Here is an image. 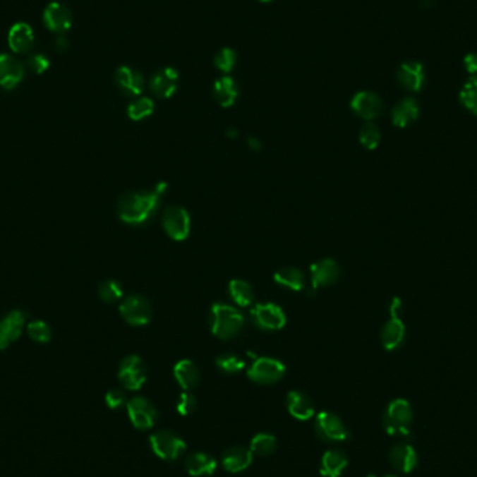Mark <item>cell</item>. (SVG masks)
<instances>
[{"label":"cell","instance_id":"43","mask_svg":"<svg viewBox=\"0 0 477 477\" xmlns=\"http://www.w3.org/2000/svg\"><path fill=\"white\" fill-rule=\"evenodd\" d=\"M464 64L468 73L471 74H477V54H469L465 56Z\"/></svg>","mask_w":477,"mask_h":477},{"label":"cell","instance_id":"13","mask_svg":"<svg viewBox=\"0 0 477 477\" xmlns=\"http://www.w3.org/2000/svg\"><path fill=\"white\" fill-rule=\"evenodd\" d=\"M341 275V268L338 262L332 258H324L310 265V278H311V295L320 289L330 285H334Z\"/></svg>","mask_w":477,"mask_h":477},{"label":"cell","instance_id":"34","mask_svg":"<svg viewBox=\"0 0 477 477\" xmlns=\"http://www.w3.org/2000/svg\"><path fill=\"white\" fill-rule=\"evenodd\" d=\"M459 101L466 111L477 116V77H471L459 92Z\"/></svg>","mask_w":477,"mask_h":477},{"label":"cell","instance_id":"25","mask_svg":"<svg viewBox=\"0 0 477 477\" xmlns=\"http://www.w3.org/2000/svg\"><path fill=\"white\" fill-rule=\"evenodd\" d=\"M349 465V458L344 449L331 448L328 449L320 464V472L324 477H339Z\"/></svg>","mask_w":477,"mask_h":477},{"label":"cell","instance_id":"27","mask_svg":"<svg viewBox=\"0 0 477 477\" xmlns=\"http://www.w3.org/2000/svg\"><path fill=\"white\" fill-rule=\"evenodd\" d=\"M174 375L183 391H191L200 384V370L197 364L188 358L179 360L174 367Z\"/></svg>","mask_w":477,"mask_h":477},{"label":"cell","instance_id":"7","mask_svg":"<svg viewBox=\"0 0 477 477\" xmlns=\"http://www.w3.org/2000/svg\"><path fill=\"white\" fill-rule=\"evenodd\" d=\"M250 317L253 324L262 331H279L286 325V314L275 303L254 304Z\"/></svg>","mask_w":477,"mask_h":477},{"label":"cell","instance_id":"14","mask_svg":"<svg viewBox=\"0 0 477 477\" xmlns=\"http://www.w3.org/2000/svg\"><path fill=\"white\" fill-rule=\"evenodd\" d=\"M42 20L51 32L61 35L71 28L73 14L66 4L60 1H51L44 10Z\"/></svg>","mask_w":477,"mask_h":477},{"label":"cell","instance_id":"17","mask_svg":"<svg viewBox=\"0 0 477 477\" xmlns=\"http://www.w3.org/2000/svg\"><path fill=\"white\" fill-rule=\"evenodd\" d=\"M25 77L24 66L8 54H0V88L14 90Z\"/></svg>","mask_w":477,"mask_h":477},{"label":"cell","instance_id":"15","mask_svg":"<svg viewBox=\"0 0 477 477\" xmlns=\"http://www.w3.org/2000/svg\"><path fill=\"white\" fill-rule=\"evenodd\" d=\"M352 111L358 118L366 121L378 119L384 112V104L381 98L370 91H360L351 101Z\"/></svg>","mask_w":477,"mask_h":477},{"label":"cell","instance_id":"31","mask_svg":"<svg viewBox=\"0 0 477 477\" xmlns=\"http://www.w3.org/2000/svg\"><path fill=\"white\" fill-rule=\"evenodd\" d=\"M229 296L234 300V303L238 307H247L251 306L254 301V291L251 285L240 278H235L229 282L228 286Z\"/></svg>","mask_w":477,"mask_h":477},{"label":"cell","instance_id":"46","mask_svg":"<svg viewBox=\"0 0 477 477\" xmlns=\"http://www.w3.org/2000/svg\"><path fill=\"white\" fill-rule=\"evenodd\" d=\"M227 135H228L229 138H236V137L238 135V133L236 131V130L231 128V130H228V131H227Z\"/></svg>","mask_w":477,"mask_h":477},{"label":"cell","instance_id":"33","mask_svg":"<svg viewBox=\"0 0 477 477\" xmlns=\"http://www.w3.org/2000/svg\"><path fill=\"white\" fill-rule=\"evenodd\" d=\"M154 111H155L154 101L148 97H140L128 105L127 115L134 121H141V120L152 116Z\"/></svg>","mask_w":477,"mask_h":477},{"label":"cell","instance_id":"44","mask_svg":"<svg viewBox=\"0 0 477 477\" xmlns=\"http://www.w3.org/2000/svg\"><path fill=\"white\" fill-rule=\"evenodd\" d=\"M68 47H70V41L66 37H63V34L59 35L58 40H56V44H55V49L61 54V52H66L68 49Z\"/></svg>","mask_w":477,"mask_h":477},{"label":"cell","instance_id":"8","mask_svg":"<svg viewBox=\"0 0 477 477\" xmlns=\"http://www.w3.org/2000/svg\"><path fill=\"white\" fill-rule=\"evenodd\" d=\"M285 373H286V367L281 360L264 356V358H254L253 364L247 370V377L257 384L270 385L284 378Z\"/></svg>","mask_w":477,"mask_h":477},{"label":"cell","instance_id":"38","mask_svg":"<svg viewBox=\"0 0 477 477\" xmlns=\"http://www.w3.org/2000/svg\"><path fill=\"white\" fill-rule=\"evenodd\" d=\"M238 61V55L234 49L231 48H224L221 49L214 59V64L218 70H221L222 73H231Z\"/></svg>","mask_w":477,"mask_h":477},{"label":"cell","instance_id":"2","mask_svg":"<svg viewBox=\"0 0 477 477\" xmlns=\"http://www.w3.org/2000/svg\"><path fill=\"white\" fill-rule=\"evenodd\" d=\"M246 318L238 307L227 303L212 304L208 315V325L219 339H231L238 335L244 328Z\"/></svg>","mask_w":477,"mask_h":477},{"label":"cell","instance_id":"21","mask_svg":"<svg viewBox=\"0 0 477 477\" xmlns=\"http://www.w3.org/2000/svg\"><path fill=\"white\" fill-rule=\"evenodd\" d=\"M25 322L24 313L14 310L0 320V349H6L11 342L17 341L21 335Z\"/></svg>","mask_w":477,"mask_h":477},{"label":"cell","instance_id":"45","mask_svg":"<svg viewBox=\"0 0 477 477\" xmlns=\"http://www.w3.org/2000/svg\"><path fill=\"white\" fill-rule=\"evenodd\" d=\"M247 145L253 150V151H260L262 148L261 141L257 137H248L247 138Z\"/></svg>","mask_w":477,"mask_h":477},{"label":"cell","instance_id":"12","mask_svg":"<svg viewBox=\"0 0 477 477\" xmlns=\"http://www.w3.org/2000/svg\"><path fill=\"white\" fill-rule=\"evenodd\" d=\"M119 311L123 320L134 327L147 325L152 315L150 301L140 295H130L124 298L120 304Z\"/></svg>","mask_w":477,"mask_h":477},{"label":"cell","instance_id":"37","mask_svg":"<svg viewBox=\"0 0 477 477\" xmlns=\"http://www.w3.org/2000/svg\"><path fill=\"white\" fill-rule=\"evenodd\" d=\"M98 295L105 303H116L123 298V288L118 281L109 279L99 285Z\"/></svg>","mask_w":477,"mask_h":477},{"label":"cell","instance_id":"26","mask_svg":"<svg viewBox=\"0 0 477 477\" xmlns=\"http://www.w3.org/2000/svg\"><path fill=\"white\" fill-rule=\"evenodd\" d=\"M286 409L292 418L298 420H308L315 415V408L311 398L298 390H294L288 394Z\"/></svg>","mask_w":477,"mask_h":477},{"label":"cell","instance_id":"6","mask_svg":"<svg viewBox=\"0 0 477 477\" xmlns=\"http://www.w3.org/2000/svg\"><path fill=\"white\" fill-rule=\"evenodd\" d=\"M154 454L168 462L178 461L186 451V442L171 430H159L150 437Z\"/></svg>","mask_w":477,"mask_h":477},{"label":"cell","instance_id":"5","mask_svg":"<svg viewBox=\"0 0 477 477\" xmlns=\"http://www.w3.org/2000/svg\"><path fill=\"white\" fill-rule=\"evenodd\" d=\"M401 310L402 300L399 298H392L390 304V320L384 324L381 330V344L387 351L398 349L405 341L406 328L399 317Z\"/></svg>","mask_w":477,"mask_h":477},{"label":"cell","instance_id":"47","mask_svg":"<svg viewBox=\"0 0 477 477\" xmlns=\"http://www.w3.org/2000/svg\"><path fill=\"white\" fill-rule=\"evenodd\" d=\"M260 1H262V3H268V1H272V0H260Z\"/></svg>","mask_w":477,"mask_h":477},{"label":"cell","instance_id":"49","mask_svg":"<svg viewBox=\"0 0 477 477\" xmlns=\"http://www.w3.org/2000/svg\"><path fill=\"white\" fill-rule=\"evenodd\" d=\"M367 477H377V476H374V475H368V476Z\"/></svg>","mask_w":477,"mask_h":477},{"label":"cell","instance_id":"35","mask_svg":"<svg viewBox=\"0 0 477 477\" xmlns=\"http://www.w3.org/2000/svg\"><path fill=\"white\" fill-rule=\"evenodd\" d=\"M358 141L360 144L366 148V150H375L378 145H380V141H381V131L378 130V127L371 123V121H367L360 133H358Z\"/></svg>","mask_w":477,"mask_h":477},{"label":"cell","instance_id":"24","mask_svg":"<svg viewBox=\"0 0 477 477\" xmlns=\"http://www.w3.org/2000/svg\"><path fill=\"white\" fill-rule=\"evenodd\" d=\"M116 84L120 90L131 97H140L145 87V80L141 73L128 66H120L115 74Z\"/></svg>","mask_w":477,"mask_h":477},{"label":"cell","instance_id":"41","mask_svg":"<svg viewBox=\"0 0 477 477\" xmlns=\"http://www.w3.org/2000/svg\"><path fill=\"white\" fill-rule=\"evenodd\" d=\"M27 64L35 74H44L49 68L51 60L48 59V56H45L44 54H34L28 58Z\"/></svg>","mask_w":477,"mask_h":477},{"label":"cell","instance_id":"11","mask_svg":"<svg viewBox=\"0 0 477 477\" xmlns=\"http://www.w3.org/2000/svg\"><path fill=\"white\" fill-rule=\"evenodd\" d=\"M127 415L133 425L141 431L152 428L158 420L157 408L144 397H134L127 402Z\"/></svg>","mask_w":477,"mask_h":477},{"label":"cell","instance_id":"23","mask_svg":"<svg viewBox=\"0 0 477 477\" xmlns=\"http://www.w3.org/2000/svg\"><path fill=\"white\" fill-rule=\"evenodd\" d=\"M217 466L218 462L208 452L197 451L184 458V468L190 476H211L217 471Z\"/></svg>","mask_w":477,"mask_h":477},{"label":"cell","instance_id":"4","mask_svg":"<svg viewBox=\"0 0 477 477\" xmlns=\"http://www.w3.org/2000/svg\"><path fill=\"white\" fill-rule=\"evenodd\" d=\"M314 430L321 441L330 444L344 442L351 438V431L342 418L328 411H322L315 416Z\"/></svg>","mask_w":477,"mask_h":477},{"label":"cell","instance_id":"19","mask_svg":"<svg viewBox=\"0 0 477 477\" xmlns=\"http://www.w3.org/2000/svg\"><path fill=\"white\" fill-rule=\"evenodd\" d=\"M254 454L250 448L243 445H234L227 448L221 455V465L229 473H240L250 468Z\"/></svg>","mask_w":477,"mask_h":477},{"label":"cell","instance_id":"42","mask_svg":"<svg viewBox=\"0 0 477 477\" xmlns=\"http://www.w3.org/2000/svg\"><path fill=\"white\" fill-rule=\"evenodd\" d=\"M105 402L111 409H119L123 405H127V397L126 392L121 390H111L107 395H105Z\"/></svg>","mask_w":477,"mask_h":477},{"label":"cell","instance_id":"40","mask_svg":"<svg viewBox=\"0 0 477 477\" xmlns=\"http://www.w3.org/2000/svg\"><path fill=\"white\" fill-rule=\"evenodd\" d=\"M176 409H178L180 416L193 415L197 409V398L190 391H183L180 394L179 399H178Z\"/></svg>","mask_w":477,"mask_h":477},{"label":"cell","instance_id":"28","mask_svg":"<svg viewBox=\"0 0 477 477\" xmlns=\"http://www.w3.org/2000/svg\"><path fill=\"white\" fill-rule=\"evenodd\" d=\"M418 114H420V109H418V101L415 98L408 97L397 102V105L392 108L391 120L394 126L404 128L412 124L413 121H416Z\"/></svg>","mask_w":477,"mask_h":477},{"label":"cell","instance_id":"18","mask_svg":"<svg viewBox=\"0 0 477 477\" xmlns=\"http://www.w3.org/2000/svg\"><path fill=\"white\" fill-rule=\"evenodd\" d=\"M35 35L30 24L24 21L14 23L7 32V44L14 54H27L34 47Z\"/></svg>","mask_w":477,"mask_h":477},{"label":"cell","instance_id":"3","mask_svg":"<svg viewBox=\"0 0 477 477\" xmlns=\"http://www.w3.org/2000/svg\"><path fill=\"white\" fill-rule=\"evenodd\" d=\"M384 428L391 435H408L413 421L412 405L402 398L394 399L384 413Z\"/></svg>","mask_w":477,"mask_h":477},{"label":"cell","instance_id":"36","mask_svg":"<svg viewBox=\"0 0 477 477\" xmlns=\"http://www.w3.org/2000/svg\"><path fill=\"white\" fill-rule=\"evenodd\" d=\"M217 367L227 374H236L246 367V361L235 354H224L215 360Z\"/></svg>","mask_w":477,"mask_h":477},{"label":"cell","instance_id":"10","mask_svg":"<svg viewBox=\"0 0 477 477\" xmlns=\"http://www.w3.org/2000/svg\"><path fill=\"white\" fill-rule=\"evenodd\" d=\"M162 228L165 234L176 241H183L190 236L191 218L186 208L172 205L162 212Z\"/></svg>","mask_w":477,"mask_h":477},{"label":"cell","instance_id":"39","mask_svg":"<svg viewBox=\"0 0 477 477\" xmlns=\"http://www.w3.org/2000/svg\"><path fill=\"white\" fill-rule=\"evenodd\" d=\"M28 335L31 339H34L35 342L40 344H47L51 341L52 332L51 328L47 322L44 321H34L28 325Z\"/></svg>","mask_w":477,"mask_h":477},{"label":"cell","instance_id":"16","mask_svg":"<svg viewBox=\"0 0 477 477\" xmlns=\"http://www.w3.org/2000/svg\"><path fill=\"white\" fill-rule=\"evenodd\" d=\"M179 87V73L174 67H164L158 70L150 81V88L157 98L169 99L175 95Z\"/></svg>","mask_w":477,"mask_h":477},{"label":"cell","instance_id":"32","mask_svg":"<svg viewBox=\"0 0 477 477\" xmlns=\"http://www.w3.org/2000/svg\"><path fill=\"white\" fill-rule=\"evenodd\" d=\"M278 447V441L275 435L270 433H258L250 441V449L257 457H268Z\"/></svg>","mask_w":477,"mask_h":477},{"label":"cell","instance_id":"9","mask_svg":"<svg viewBox=\"0 0 477 477\" xmlns=\"http://www.w3.org/2000/svg\"><path fill=\"white\" fill-rule=\"evenodd\" d=\"M118 377L126 390L138 391L148 378V370L143 358L137 355H128L120 361Z\"/></svg>","mask_w":477,"mask_h":477},{"label":"cell","instance_id":"30","mask_svg":"<svg viewBox=\"0 0 477 477\" xmlns=\"http://www.w3.org/2000/svg\"><path fill=\"white\" fill-rule=\"evenodd\" d=\"M274 281L289 291L294 292H300L306 288V275L301 270L294 268V267H285L278 270L274 274Z\"/></svg>","mask_w":477,"mask_h":477},{"label":"cell","instance_id":"29","mask_svg":"<svg viewBox=\"0 0 477 477\" xmlns=\"http://www.w3.org/2000/svg\"><path fill=\"white\" fill-rule=\"evenodd\" d=\"M214 97L222 108H231L238 97V90L235 80L224 76L214 83Z\"/></svg>","mask_w":477,"mask_h":477},{"label":"cell","instance_id":"1","mask_svg":"<svg viewBox=\"0 0 477 477\" xmlns=\"http://www.w3.org/2000/svg\"><path fill=\"white\" fill-rule=\"evenodd\" d=\"M161 200L162 195L155 190L124 194L118 204L119 218L127 225H145L158 212Z\"/></svg>","mask_w":477,"mask_h":477},{"label":"cell","instance_id":"20","mask_svg":"<svg viewBox=\"0 0 477 477\" xmlns=\"http://www.w3.org/2000/svg\"><path fill=\"white\" fill-rule=\"evenodd\" d=\"M398 81L401 83V85L404 88H406L408 91H413L418 92L425 81V73H424V67L420 61H405L399 66L398 68Z\"/></svg>","mask_w":477,"mask_h":477},{"label":"cell","instance_id":"22","mask_svg":"<svg viewBox=\"0 0 477 477\" xmlns=\"http://www.w3.org/2000/svg\"><path fill=\"white\" fill-rule=\"evenodd\" d=\"M390 462L398 472L411 473L418 466V454L409 444H397L390 451Z\"/></svg>","mask_w":477,"mask_h":477},{"label":"cell","instance_id":"48","mask_svg":"<svg viewBox=\"0 0 477 477\" xmlns=\"http://www.w3.org/2000/svg\"><path fill=\"white\" fill-rule=\"evenodd\" d=\"M384 477H398V476H394V475H387V476Z\"/></svg>","mask_w":477,"mask_h":477}]
</instances>
